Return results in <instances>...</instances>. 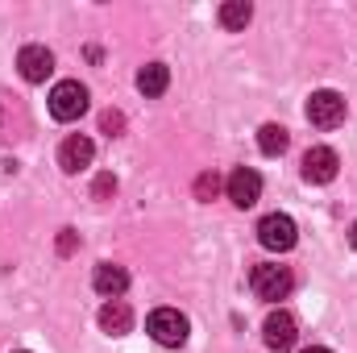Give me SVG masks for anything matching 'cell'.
Segmentation results:
<instances>
[{
  "label": "cell",
  "instance_id": "6da1fadb",
  "mask_svg": "<svg viewBox=\"0 0 357 353\" xmlns=\"http://www.w3.org/2000/svg\"><path fill=\"white\" fill-rule=\"evenodd\" d=\"M250 287H254V295L258 299H266V303H278V299H287L291 295V287H295V278H291V270L278 262H258L250 270Z\"/></svg>",
  "mask_w": 357,
  "mask_h": 353
},
{
  "label": "cell",
  "instance_id": "7a4b0ae2",
  "mask_svg": "<svg viewBox=\"0 0 357 353\" xmlns=\"http://www.w3.org/2000/svg\"><path fill=\"white\" fill-rule=\"evenodd\" d=\"M146 333H150L158 345H167V350H178V345L187 341L191 324H187V316H183L178 308H154V312H150V320H146Z\"/></svg>",
  "mask_w": 357,
  "mask_h": 353
},
{
  "label": "cell",
  "instance_id": "3957f363",
  "mask_svg": "<svg viewBox=\"0 0 357 353\" xmlns=\"http://www.w3.org/2000/svg\"><path fill=\"white\" fill-rule=\"evenodd\" d=\"M88 112V88L79 80H63L50 91V117L54 121H79Z\"/></svg>",
  "mask_w": 357,
  "mask_h": 353
},
{
  "label": "cell",
  "instance_id": "277c9868",
  "mask_svg": "<svg viewBox=\"0 0 357 353\" xmlns=\"http://www.w3.org/2000/svg\"><path fill=\"white\" fill-rule=\"evenodd\" d=\"M307 121H312L316 129H337V125L345 121V96L333 91V88L312 91V96H307Z\"/></svg>",
  "mask_w": 357,
  "mask_h": 353
},
{
  "label": "cell",
  "instance_id": "5b68a950",
  "mask_svg": "<svg viewBox=\"0 0 357 353\" xmlns=\"http://www.w3.org/2000/svg\"><path fill=\"white\" fill-rule=\"evenodd\" d=\"M295 237H299V229H295V220L287 212H270V216L258 220V241L274 254H287L295 246Z\"/></svg>",
  "mask_w": 357,
  "mask_h": 353
},
{
  "label": "cell",
  "instance_id": "8992f818",
  "mask_svg": "<svg viewBox=\"0 0 357 353\" xmlns=\"http://www.w3.org/2000/svg\"><path fill=\"white\" fill-rule=\"evenodd\" d=\"M91 158H96V146H91V137H84V133H71V137L59 146V167H63L67 175L88 171Z\"/></svg>",
  "mask_w": 357,
  "mask_h": 353
},
{
  "label": "cell",
  "instance_id": "52a82bcc",
  "mask_svg": "<svg viewBox=\"0 0 357 353\" xmlns=\"http://www.w3.org/2000/svg\"><path fill=\"white\" fill-rule=\"evenodd\" d=\"M337 167H341V158H337V150H328V146H312V150L303 154V179H307V183H333V179H337Z\"/></svg>",
  "mask_w": 357,
  "mask_h": 353
},
{
  "label": "cell",
  "instance_id": "ba28073f",
  "mask_svg": "<svg viewBox=\"0 0 357 353\" xmlns=\"http://www.w3.org/2000/svg\"><path fill=\"white\" fill-rule=\"evenodd\" d=\"M229 200L237 204V208H254L258 204V195H262V175L258 171H250V167H237L233 175H229Z\"/></svg>",
  "mask_w": 357,
  "mask_h": 353
},
{
  "label": "cell",
  "instance_id": "9c48e42d",
  "mask_svg": "<svg viewBox=\"0 0 357 353\" xmlns=\"http://www.w3.org/2000/svg\"><path fill=\"white\" fill-rule=\"evenodd\" d=\"M17 67H21V80L25 84H46V75L54 71V54L46 46H25L17 54Z\"/></svg>",
  "mask_w": 357,
  "mask_h": 353
},
{
  "label": "cell",
  "instance_id": "30bf717a",
  "mask_svg": "<svg viewBox=\"0 0 357 353\" xmlns=\"http://www.w3.org/2000/svg\"><path fill=\"white\" fill-rule=\"evenodd\" d=\"M295 341H299V324H295V316H291V312H282V308H278V312H270V316H266V345H270V350L282 353V350H291Z\"/></svg>",
  "mask_w": 357,
  "mask_h": 353
},
{
  "label": "cell",
  "instance_id": "8fae6325",
  "mask_svg": "<svg viewBox=\"0 0 357 353\" xmlns=\"http://www.w3.org/2000/svg\"><path fill=\"white\" fill-rule=\"evenodd\" d=\"M91 287H96L104 299H121L125 287H129V274H125V266H116V262H100L96 274H91Z\"/></svg>",
  "mask_w": 357,
  "mask_h": 353
},
{
  "label": "cell",
  "instance_id": "7c38bea8",
  "mask_svg": "<svg viewBox=\"0 0 357 353\" xmlns=\"http://www.w3.org/2000/svg\"><path fill=\"white\" fill-rule=\"evenodd\" d=\"M100 329H104L108 337H125V333L133 329V312H129V303H125V299H108V303L100 308Z\"/></svg>",
  "mask_w": 357,
  "mask_h": 353
},
{
  "label": "cell",
  "instance_id": "4fadbf2b",
  "mask_svg": "<svg viewBox=\"0 0 357 353\" xmlns=\"http://www.w3.org/2000/svg\"><path fill=\"white\" fill-rule=\"evenodd\" d=\"M171 84V67L167 63H146L142 71H137V91L142 96H162Z\"/></svg>",
  "mask_w": 357,
  "mask_h": 353
},
{
  "label": "cell",
  "instance_id": "5bb4252c",
  "mask_svg": "<svg viewBox=\"0 0 357 353\" xmlns=\"http://www.w3.org/2000/svg\"><path fill=\"white\" fill-rule=\"evenodd\" d=\"M287 146H291V137H287L282 125H262V129H258V150H262L266 158H278Z\"/></svg>",
  "mask_w": 357,
  "mask_h": 353
},
{
  "label": "cell",
  "instance_id": "9a60e30c",
  "mask_svg": "<svg viewBox=\"0 0 357 353\" xmlns=\"http://www.w3.org/2000/svg\"><path fill=\"white\" fill-rule=\"evenodd\" d=\"M250 17H254V4H250V0H229V4H220V25H225V29H245Z\"/></svg>",
  "mask_w": 357,
  "mask_h": 353
},
{
  "label": "cell",
  "instance_id": "2e32d148",
  "mask_svg": "<svg viewBox=\"0 0 357 353\" xmlns=\"http://www.w3.org/2000/svg\"><path fill=\"white\" fill-rule=\"evenodd\" d=\"M220 191V175L216 171H204V175L195 179V200H212Z\"/></svg>",
  "mask_w": 357,
  "mask_h": 353
},
{
  "label": "cell",
  "instance_id": "e0dca14e",
  "mask_svg": "<svg viewBox=\"0 0 357 353\" xmlns=\"http://www.w3.org/2000/svg\"><path fill=\"white\" fill-rule=\"evenodd\" d=\"M112 191H116V179H112V175H100V179H96V187H91V195H96V200H108Z\"/></svg>",
  "mask_w": 357,
  "mask_h": 353
},
{
  "label": "cell",
  "instance_id": "ac0fdd59",
  "mask_svg": "<svg viewBox=\"0 0 357 353\" xmlns=\"http://www.w3.org/2000/svg\"><path fill=\"white\" fill-rule=\"evenodd\" d=\"M59 250H63V254H71V250H75V229H63V237H59Z\"/></svg>",
  "mask_w": 357,
  "mask_h": 353
},
{
  "label": "cell",
  "instance_id": "d6986e66",
  "mask_svg": "<svg viewBox=\"0 0 357 353\" xmlns=\"http://www.w3.org/2000/svg\"><path fill=\"white\" fill-rule=\"evenodd\" d=\"M104 129L116 133V129H121V117H116V112H104Z\"/></svg>",
  "mask_w": 357,
  "mask_h": 353
},
{
  "label": "cell",
  "instance_id": "ffe728a7",
  "mask_svg": "<svg viewBox=\"0 0 357 353\" xmlns=\"http://www.w3.org/2000/svg\"><path fill=\"white\" fill-rule=\"evenodd\" d=\"M349 241H354V250H357V220H354V229H349Z\"/></svg>",
  "mask_w": 357,
  "mask_h": 353
},
{
  "label": "cell",
  "instance_id": "44dd1931",
  "mask_svg": "<svg viewBox=\"0 0 357 353\" xmlns=\"http://www.w3.org/2000/svg\"><path fill=\"white\" fill-rule=\"evenodd\" d=\"M303 353H333V350H320V345H312V350H303Z\"/></svg>",
  "mask_w": 357,
  "mask_h": 353
},
{
  "label": "cell",
  "instance_id": "7402d4cb",
  "mask_svg": "<svg viewBox=\"0 0 357 353\" xmlns=\"http://www.w3.org/2000/svg\"><path fill=\"white\" fill-rule=\"evenodd\" d=\"M17 353H29V350H17Z\"/></svg>",
  "mask_w": 357,
  "mask_h": 353
}]
</instances>
